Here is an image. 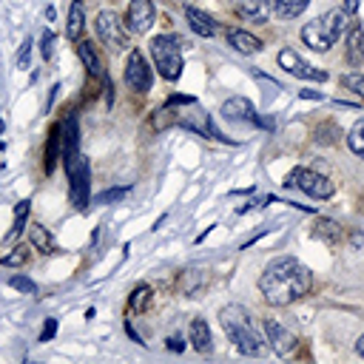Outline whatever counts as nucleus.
Masks as SVG:
<instances>
[{"label": "nucleus", "instance_id": "obj_2", "mask_svg": "<svg viewBox=\"0 0 364 364\" xmlns=\"http://www.w3.org/2000/svg\"><path fill=\"white\" fill-rule=\"evenodd\" d=\"M219 324L225 327L228 338L233 341V347L245 355H262L267 350L264 338L259 336L256 324H253V316L242 307V304H228L219 310Z\"/></svg>", "mask_w": 364, "mask_h": 364}, {"label": "nucleus", "instance_id": "obj_7", "mask_svg": "<svg viewBox=\"0 0 364 364\" xmlns=\"http://www.w3.org/2000/svg\"><path fill=\"white\" fill-rule=\"evenodd\" d=\"M284 185H287V188H299V191H304V193L313 196V199H330V196L336 193V185H333L324 173H316V171H310V168H293V171L287 173Z\"/></svg>", "mask_w": 364, "mask_h": 364}, {"label": "nucleus", "instance_id": "obj_11", "mask_svg": "<svg viewBox=\"0 0 364 364\" xmlns=\"http://www.w3.org/2000/svg\"><path fill=\"white\" fill-rule=\"evenodd\" d=\"M154 17H156V9L151 0H131L128 14H125V26L134 34H145L154 26Z\"/></svg>", "mask_w": 364, "mask_h": 364}, {"label": "nucleus", "instance_id": "obj_5", "mask_svg": "<svg viewBox=\"0 0 364 364\" xmlns=\"http://www.w3.org/2000/svg\"><path fill=\"white\" fill-rule=\"evenodd\" d=\"M65 162V173H68V196H71V205L77 210H85L88 202H91V168H88V159L74 151L68 156H63Z\"/></svg>", "mask_w": 364, "mask_h": 364}, {"label": "nucleus", "instance_id": "obj_39", "mask_svg": "<svg viewBox=\"0 0 364 364\" xmlns=\"http://www.w3.org/2000/svg\"><path fill=\"white\" fill-rule=\"evenodd\" d=\"M355 353L364 358V336H358V338H355Z\"/></svg>", "mask_w": 364, "mask_h": 364}, {"label": "nucleus", "instance_id": "obj_20", "mask_svg": "<svg viewBox=\"0 0 364 364\" xmlns=\"http://www.w3.org/2000/svg\"><path fill=\"white\" fill-rule=\"evenodd\" d=\"M188 341L193 344V350H199V353H210L213 350V338H210V330H208V324H205V318H193L191 321V327H188Z\"/></svg>", "mask_w": 364, "mask_h": 364}, {"label": "nucleus", "instance_id": "obj_28", "mask_svg": "<svg viewBox=\"0 0 364 364\" xmlns=\"http://www.w3.org/2000/svg\"><path fill=\"white\" fill-rule=\"evenodd\" d=\"M347 145H350L353 154L364 156V119H358V122L347 131Z\"/></svg>", "mask_w": 364, "mask_h": 364}, {"label": "nucleus", "instance_id": "obj_17", "mask_svg": "<svg viewBox=\"0 0 364 364\" xmlns=\"http://www.w3.org/2000/svg\"><path fill=\"white\" fill-rule=\"evenodd\" d=\"M228 43H230L239 54H259V51H262V40L253 37L250 31H245V28H230V31H228Z\"/></svg>", "mask_w": 364, "mask_h": 364}, {"label": "nucleus", "instance_id": "obj_30", "mask_svg": "<svg viewBox=\"0 0 364 364\" xmlns=\"http://www.w3.org/2000/svg\"><path fill=\"white\" fill-rule=\"evenodd\" d=\"M341 85H344L347 91H353L355 97H361V100H364V74L350 71V74H344V77H341Z\"/></svg>", "mask_w": 364, "mask_h": 364}, {"label": "nucleus", "instance_id": "obj_10", "mask_svg": "<svg viewBox=\"0 0 364 364\" xmlns=\"http://www.w3.org/2000/svg\"><path fill=\"white\" fill-rule=\"evenodd\" d=\"M279 65H282L287 74L301 77V80H318V82L327 80V71H321V68L310 65L307 60H301V54H296L293 48H282V51H279Z\"/></svg>", "mask_w": 364, "mask_h": 364}, {"label": "nucleus", "instance_id": "obj_16", "mask_svg": "<svg viewBox=\"0 0 364 364\" xmlns=\"http://www.w3.org/2000/svg\"><path fill=\"white\" fill-rule=\"evenodd\" d=\"M347 63L350 65L364 63V28L358 23H350L347 28Z\"/></svg>", "mask_w": 364, "mask_h": 364}, {"label": "nucleus", "instance_id": "obj_13", "mask_svg": "<svg viewBox=\"0 0 364 364\" xmlns=\"http://www.w3.org/2000/svg\"><path fill=\"white\" fill-rule=\"evenodd\" d=\"M233 11L245 23H267L270 20V0H233Z\"/></svg>", "mask_w": 364, "mask_h": 364}, {"label": "nucleus", "instance_id": "obj_29", "mask_svg": "<svg viewBox=\"0 0 364 364\" xmlns=\"http://www.w3.org/2000/svg\"><path fill=\"white\" fill-rule=\"evenodd\" d=\"M26 259H28L26 245H17V247H11V253H6V256L0 259V264H6V267H20V264H26Z\"/></svg>", "mask_w": 364, "mask_h": 364}, {"label": "nucleus", "instance_id": "obj_34", "mask_svg": "<svg viewBox=\"0 0 364 364\" xmlns=\"http://www.w3.org/2000/svg\"><path fill=\"white\" fill-rule=\"evenodd\" d=\"M54 333H57V318H46V324L40 330V341H51Z\"/></svg>", "mask_w": 364, "mask_h": 364}, {"label": "nucleus", "instance_id": "obj_4", "mask_svg": "<svg viewBox=\"0 0 364 364\" xmlns=\"http://www.w3.org/2000/svg\"><path fill=\"white\" fill-rule=\"evenodd\" d=\"M188 46L185 37L179 34H159L151 40V57H154V65L159 68V77L165 80H179L185 63H182V48Z\"/></svg>", "mask_w": 364, "mask_h": 364}, {"label": "nucleus", "instance_id": "obj_3", "mask_svg": "<svg viewBox=\"0 0 364 364\" xmlns=\"http://www.w3.org/2000/svg\"><path fill=\"white\" fill-rule=\"evenodd\" d=\"M350 23H353V20H350V14H347L344 9H330V11H324L321 17L304 23V28H301V43L310 46L313 51H330V48L341 40V34H347Z\"/></svg>", "mask_w": 364, "mask_h": 364}, {"label": "nucleus", "instance_id": "obj_6", "mask_svg": "<svg viewBox=\"0 0 364 364\" xmlns=\"http://www.w3.org/2000/svg\"><path fill=\"white\" fill-rule=\"evenodd\" d=\"M94 28H97L100 43H102L111 54H119V51L128 48V26L119 20L117 11L102 9V11L97 14V20H94Z\"/></svg>", "mask_w": 364, "mask_h": 364}, {"label": "nucleus", "instance_id": "obj_38", "mask_svg": "<svg viewBox=\"0 0 364 364\" xmlns=\"http://www.w3.org/2000/svg\"><path fill=\"white\" fill-rule=\"evenodd\" d=\"M358 3H361V0H344V11H347V14H353V11L358 9Z\"/></svg>", "mask_w": 364, "mask_h": 364}, {"label": "nucleus", "instance_id": "obj_24", "mask_svg": "<svg viewBox=\"0 0 364 364\" xmlns=\"http://www.w3.org/2000/svg\"><path fill=\"white\" fill-rule=\"evenodd\" d=\"M28 239H31V245H34L40 253H54V250H57L54 236H51L43 225H28Z\"/></svg>", "mask_w": 364, "mask_h": 364}, {"label": "nucleus", "instance_id": "obj_27", "mask_svg": "<svg viewBox=\"0 0 364 364\" xmlns=\"http://www.w3.org/2000/svg\"><path fill=\"white\" fill-rule=\"evenodd\" d=\"M148 304H151V287H148V284L134 287V290H131V299H128V310H131V313H142Z\"/></svg>", "mask_w": 364, "mask_h": 364}, {"label": "nucleus", "instance_id": "obj_9", "mask_svg": "<svg viewBox=\"0 0 364 364\" xmlns=\"http://www.w3.org/2000/svg\"><path fill=\"white\" fill-rule=\"evenodd\" d=\"M151 82H154V74H151V65L145 60V54L139 48L128 51V63H125V85L136 94H145L151 91Z\"/></svg>", "mask_w": 364, "mask_h": 364}, {"label": "nucleus", "instance_id": "obj_15", "mask_svg": "<svg viewBox=\"0 0 364 364\" xmlns=\"http://www.w3.org/2000/svg\"><path fill=\"white\" fill-rule=\"evenodd\" d=\"M182 128H191V131H196V134H210V136H219V131L210 125V117L205 114V111H199L196 108V102H193V111L191 114H179V119H176Z\"/></svg>", "mask_w": 364, "mask_h": 364}, {"label": "nucleus", "instance_id": "obj_12", "mask_svg": "<svg viewBox=\"0 0 364 364\" xmlns=\"http://www.w3.org/2000/svg\"><path fill=\"white\" fill-rule=\"evenodd\" d=\"M264 338L273 347V353H279V355H290L296 350V336L276 318H264Z\"/></svg>", "mask_w": 364, "mask_h": 364}, {"label": "nucleus", "instance_id": "obj_36", "mask_svg": "<svg viewBox=\"0 0 364 364\" xmlns=\"http://www.w3.org/2000/svg\"><path fill=\"white\" fill-rule=\"evenodd\" d=\"M168 350H173V353H179V350H185V341H182L179 336H171V338H168Z\"/></svg>", "mask_w": 364, "mask_h": 364}, {"label": "nucleus", "instance_id": "obj_1", "mask_svg": "<svg viewBox=\"0 0 364 364\" xmlns=\"http://www.w3.org/2000/svg\"><path fill=\"white\" fill-rule=\"evenodd\" d=\"M310 287H313V273L293 256L273 259L264 267V273L259 276V290H262L264 301L273 307L293 304L296 299L307 296Z\"/></svg>", "mask_w": 364, "mask_h": 364}, {"label": "nucleus", "instance_id": "obj_33", "mask_svg": "<svg viewBox=\"0 0 364 364\" xmlns=\"http://www.w3.org/2000/svg\"><path fill=\"white\" fill-rule=\"evenodd\" d=\"M40 54H43V60H51V54H54V31L51 28H46L40 37Z\"/></svg>", "mask_w": 364, "mask_h": 364}, {"label": "nucleus", "instance_id": "obj_31", "mask_svg": "<svg viewBox=\"0 0 364 364\" xmlns=\"http://www.w3.org/2000/svg\"><path fill=\"white\" fill-rule=\"evenodd\" d=\"M128 193V188H111V191H102L100 196H94L97 205H108V202H119L122 196Z\"/></svg>", "mask_w": 364, "mask_h": 364}, {"label": "nucleus", "instance_id": "obj_23", "mask_svg": "<svg viewBox=\"0 0 364 364\" xmlns=\"http://www.w3.org/2000/svg\"><path fill=\"white\" fill-rule=\"evenodd\" d=\"M307 3H310V0H270V9H273L276 17L293 20V17H299V14L307 9Z\"/></svg>", "mask_w": 364, "mask_h": 364}, {"label": "nucleus", "instance_id": "obj_37", "mask_svg": "<svg viewBox=\"0 0 364 364\" xmlns=\"http://www.w3.org/2000/svg\"><path fill=\"white\" fill-rule=\"evenodd\" d=\"M299 97H304V100H321V94H318V91H310V88L299 91Z\"/></svg>", "mask_w": 364, "mask_h": 364}, {"label": "nucleus", "instance_id": "obj_22", "mask_svg": "<svg viewBox=\"0 0 364 364\" xmlns=\"http://www.w3.org/2000/svg\"><path fill=\"white\" fill-rule=\"evenodd\" d=\"M63 125H54L51 128V134H48V145H46V156H43V168H46V173H51L54 171V162H57V156H60V145H63Z\"/></svg>", "mask_w": 364, "mask_h": 364}, {"label": "nucleus", "instance_id": "obj_35", "mask_svg": "<svg viewBox=\"0 0 364 364\" xmlns=\"http://www.w3.org/2000/svg\"><path fill=\"white\" fill-rule=\"evenodd\" d=\"M28 46H31V40H23V46L17 51V68H28Z\"/></svg>", "mask_w": 364, "mask_h": 364}, {"label": "nucleus", "instance_id": "obj_32", "mask_svg": "<svg viewBox=\"0 0 364 364\" xmlns=\"http://www.w3.org/2000/svg\"><path fill=\"white\" fill-rule=\"evenodd\" d=\"M9 284H11L14 290H20V293H37V282H31L28 276H11Z\"/></svg>", "mask_w": 364, "mask_h": 364}, {"label": "nucleus", "instance_id": "obj_25", "mask_svg": "<svg viewBox=\"0 0 364 364\" xmlns=\"http://www.w3.org/2000/svg\"><path fill=\"white\" fill-rule=\"evenodd\" d=\"M28 199H23V202H17V208H14V219H11V230L6 233V242H14L20 233H23V225H26V219H28Z\"/></svg>", "mask_w": 364, "mask_h": 364}, {"label": "nucleus", "instance_id": "obj_8", "mask_svg": "<svg viewBox=\"0 0 364 364\" xmlns=\"http://www.w3.org/2000/svg\"><path fill=\"white\" fill-rule=\"evenodd\" d=\"M219 114L228 119V122H236V125H264V128H273L270 119H262V114H256L253 102L247 97H230L222 102Z\"/></svg>", "mask_w": 364, "mask_h": 364}, {"label": "nucleus", "instance_id": "obj_40", "mask_svg": "<svg viewBox=\"0 0 364 364\" xmlns=\"http://www.w3.org/2000/svg\"><path fill=\"white\" fill-rule=\"evenodd\" d=\"M353 245H355V247H361V245H364V236H361V233H355V236H353Z\"/></svg>", "mask_w": 364, "mask_h": 364}, {"label": "nucleus", "instance_id": "obj_21", "mask_svg": "<svg viewBox=\"0 0 364 364\" xmlns=\"http://www.w3.org/2000/svg\"><path fill=\"white\" fill-rule=\"evenodd\" d=\"M77 54H80V60H82V65L88 68L91 77H105V71H102V60H100L97 48H94L88 40H80V43H77Z\"/></svg>", "mask_w": 364, "mask_h": 364}, {"label": "nucleus", "instance_id": "obj_41", "mask_svg": "<svg viewBox=\"0 0 364 364\" xmlns=\"http://www.w3.org/2000/svg\"><path fill=\"white\" fill-rule=\"evenodd\" d=\"M3 128H6V122H3V119H0V134H3Z\"/></svg>", "mask_w": 364, "mask_h": 364}, {"label": "nucleus", "instance_id": "obj_19", "mask_svg": "<svg viewBox=\"0 0 364 364\" xmlns=\"http://www.w3.org/2000/svg\"><path fill=\"white\" fill-rule=\"evenodd\" d=\"M313 236L321 239L324 245H338V242L344 239V230H341L338 222H333V219H327V216H318V219H316V228H313Z\"/></svg>", "mask_w": 364, "mask_h": 364}, {"label": "nucleus", "instance_id": "obj_18", "mask_svg": "<svg viewBox=\"0 0 364 364\" xmlns=\"http://www.w3.org/2000/svg\"><path fill=\"white\" fill-rule=\"evenodd\" d=\"M85 31V6L82 0H74L68 6V23H65V37L68 40H80Z\"/></svg>", "mask_w": 364, "mask_h": 364}, {"label": "nucleus", "instance_id": "obj_26", "mask_svg": "<svg viewBox=\"0 0 364 364\" xmlns=\"http://www.w3.org/2000/svg\"><path fill=\"white\" fill-rule=\"evenodd\" d=\"M202 284H205V273H202L199 267H191V270H185V273L179 276V287H182L185 296H193Z\"/></svg>", "mask_w": 364, "mask_h": 364}, {"label": "nucleus", "instance_id": "obj_14", "mask_svg": "<svg viewBox=\"0 0 364 364\" xmlns=\"http://www.w3.org/2000/svg\"><path fill=\"white\" fill-rule=\"evenodd\" d=\"M185 20H188L191 31L199 34V37H213V34L219 31L216 20H213L210 14H205L202 9H196V6H185Z\"/></svg>", "mask_w": 364, "mask_h": 364}]
</instances>
